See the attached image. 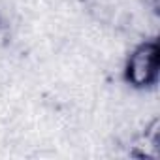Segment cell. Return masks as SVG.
Returning a JSON list of instances; mask_svg holds the SVG:
<instances>
[{
  "label": "cell",
  "mask_w": 160,
  "mask_h": 160,
  "mask_svg": "<svg viewBox=\"0 0 160 160\" xmlns=\"http://www.w3.org/2000/svg\"><path fill=\"white\" fill-rule=\"evenodd\" d=\"M160 45L156 38L139 42L128 55L122 70L124 83L134 91H149L158 83Z\"/></svg>",
  "instance_id": "6da1fadb"
},
{
  "label": "cell",
  "mask_w": 160,
  "mask_h": 160,
  "mask_svg": "<svg viewBox=\"0 0 160 160\" xmlns=\"http://www.w3.org/2000/svg\"><path fill=\"white\" fill-rule=\"evenodd\" d=\"M145 4H147L152 12H156V10H158V0H145Z\"/></svg>",
  "instance_id": "7a4b0ae2"
}]
</instances>
